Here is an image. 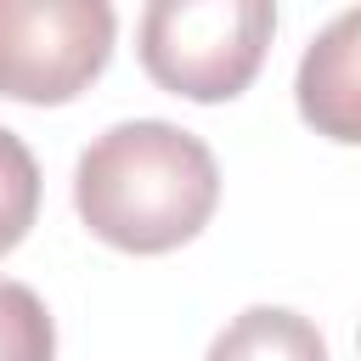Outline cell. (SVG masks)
Segmentation results:
<instances>
[{"label": "cell", "mask_w": 361, "mask_h": 361, "mask_svg": "<svg viewBox=\"0 0 361 361\" xmlns=\"http://www.w3.org/2000/svg\"><path fill=\"white\" fill-rule=\"evenodd\" d=\"M220 203L214 152L169 118H124L73 164V209L90 237L124 254H169L192 243Z\"/></svg>", "instance_id": "cell-1"}, {"label": "cell", "mask_w": 361, "mask_h": 361, "mask_svg": "<svg viewBox=\"0 0 361 361\" xmlns=\"http://www.w3.org/2000/svg\"><path fill=\"white\" fill-rule=\"evenodd\" d=\"M276 34L271 0H152L141 11V68L186 102H231Z\"/></svg>", "instance_id": "cell-2"}, {"label": "cell", "mask_w": 361, "mask_h": 361, "mask_svg": "<svg viewBox=\"0 0 361 361\" xmlns=\"http://www.w3.org/2000/svg\"><path fill=\"white\" fill-rule=\"evenodd\" d=\"M113 56L107 0H0V96L73 102Z\"/></svg>", "instance_id": "cell-3"}, {"label": "cell", "mask_w": 361, "mask_h": 361, "mask_svg": "<svg viewBox=\"0 0 361 361\" xmlns=\"http://www.w3.org/2000/svg\"><path fill=\"white\" fill-rule=\"evenodd\" d=\"M299 118L344 147H361V6L338 11L299 56L293 73Z\"/></svg>", "instance_id": "cell-4"}, {"label": "cell", "mask_w": 361, "mask_h": 361, "mask_svg": "<svg viewBox=\"0 0 361 361\" xmlns=\"http://www.w3.org/2000/svg\"><path fill=\"white\" fill-rule=\"evenodd\" d=\"M203 361H327V338L288 305H248L214 333Z\"/></svg>", "instance_id": "cell-5"}, {"label": "cell", "mask_w": 361, "mask_h": 361, "mask_svg": "<svg viewBox=\"0 0 361 361\" xmlns=\"http://www.w3.org/2000/svg\"><path fill=\"white\" fill-rule=\"evenodd\" d=\"M39 214V164L17 130L0 124V254H11Z\"/></svg>", "instance_id": "cell-6"}, {"label": "cell", "mask_w": 361, "mask_h": 361, "mask_svg": "<svg viewBox=\"0 0 361 361\" xmlns=\"http://www.w3.org/2000/svg\"><path fill=\"white\" fill-rule=\"evenodd\" d=\"M0 361H56V327L28 282L0 276Z\"/></svg>", "instance_id": "cell-7"}]
</instances>
